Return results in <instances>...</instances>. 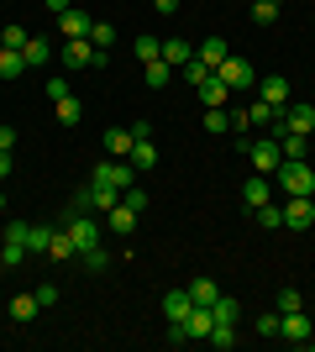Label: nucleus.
Here are the masks:
<instances>
[{
    "instance_id": "obj_1",
    "label": "nucleus",
    "mask_w": 315,
    "mask_h": 352,
    "mask_svg": "<svg viewBox=\"0 0 315 352\" xmlns=\"http://www.w3.org/2000/svg\"><path fill=\"white\" fill-rule=\"evenodd\" d=\"M242 158L253 163V174H279V163H284V153H279V137H242Z\"/></svg>"
},
{
    "instance_id": "obj_2",
    "label": "nucleus",
    "mask_w": 315,
    "mask_h": 352,
    "mask_svg": "<svg viewBox=\"0 0 315 352\" xmlns=\"http://www.w3.org/2000/svg\"><path fill=\"white\" fill-rule=\"evenodd\" d=\"M273 184H279V190H284V195H315V168H310V163H279V174H273Z\"/></svg>"
},
{
    "instance_id": "obj_3",
    "label": "nucleus",
    "mask_w": 315,
    "mask_h": 352,
    "mask_svg": "<svg viewBox=\"0 0 315 352\" xmlns=\"http://www.w3.org/2000/svg\"><path fill=\"white\" fill-rule=\"evenodd\" d=\"M90 184H110V190H126V184H137V168L132 158H105L90 168Z\"/></svg>"
},
{
    "instance_id": "obj_4",
    "label": "nucleus",
    "mask_w": 315,
    "mask_h": 352,
    "mask_svg": "<svg viewBox=\"0 0 315 352\" xmlns=\"http://www.w3.org/2000/svg\"><path fill=\"white\" fill-rule=\"evenodd\" d=\"M279 132H300V137H310V132H315V105L289 100L284 111H279V126H273L268 137H279Z\"/></svg>"
},
{
    "instance_id": "obj_5",
    "label": "nucleus",
    "mask_w": 315,
    "mask_h": 352,
    "mask_svg": "<svg viewBox=\"0 0 315 352\" xmlns=\"http://www.w3.org/2000/svg\"><path fill=\"white\" fill-rule=\"evenodd\" d=\"M284 226L289 232H310L315 226V195H284Z\"/></svg>"
},
{
    "instance_id": "obj_6",
    "label": "nucleus",
    "mask_w": 315,
    "mask_h": 352,
    "mask_svg": "<svg viewBox=\"0 0 315 352\" xmlns=\"http://www.w3.org/2000/svg\"><path fill=\"white\" fill-rule=\"evenodd\" d=\"M58 58L69 63V69H105V53L90 43V37H84V43H63V47H58Z\"/></svg>"
},
{
    "instance_id": "obj_7",
    "label": "nucleus",
    "mask_w": 315,
    "mask_h": 352,
    "mask_svg": "<svg viewBox=\"0 0 315 352\" xmlns=\"http://www.w3.org/2000/svg\"><path fill=\"white\" fill-rule=\"evenodd\" d=\"M226 79V89H237V95H247V89H257V69L247 58H226L221 69H215Z\"/></svg>"
},
{
    "instance_id": "obj_8",
    "label": "nucleus",
    "mask_w": 315,
    "mask_h": 352,
    "mask_svg": "<svg viewBox=\"0 0 315 352\" xmlns=\"http://www.w3.org/2000/svg\"><path fill=\"white\" fill-rule=\"evenodd\" d=\"M90 27H95V16L79 11V6H69V11L58 16V37H63V43H84V37H90Z\"/></svg>"
},
{
    "instance_id": "obj_9",
    "label": "nucleus",
    "mask_w": 315,
    "mask_h": 352,
    "mask_svg": "<svg viewBox=\"0 0 315 352\" xmlns=\"http://www.w3.org/2000/svg\"><path fill=\"white\" fill-rule=\"evenodd\" d=\"M268 200H273V179L268 174H247V179H242V206H247V210L268 206Z\"/></svg>"
},
{
    "instance_id": "obj_10",
    "label": "nucleus",
    "mask_w": 315,
    "mask_h": 352,
    "mask_svg": "<svg viewBox=\"0 0 315 352\" xmlns=\"http://www.w3.org/2000/svg\"><path fill=\"white\" fill-rule=\"evenodd\" d=\"M310 316H305V310H289V316H279V337L284 342H294V347H305V342H310Z\"/></svg>"
},
{
    "instance_id": "obj_11",
    "label": "nucleus",
    "mask_w": 315,
    "mask_h": 352,
    "mask_svg": "<svg viewBox=\"0 0 315 352\" xmlns=\"http://www.w3.org/2000/svg\"><path fill=\"white\" fill-rule=\"evenodd\" d=\"M195 89H200V105H231V89H226L221 74H205Z\"/></svg>"
},
{
    "instance_id": "obj_12",
    "label": "nucleus",
    "mask_w": 315,
    "mask_h": 352,
    "mask_svg": "<svg viewBox=\"0 0 315 352\" xmlns=\"http://www.w3.org/2000/svg\"><path fill=\"white\" fill-rule=\"evenodd\" d=\"M43 258H53V263H74V258H79L74 236L63 232V226H53V242H47V252H43Z\"/></svg>"
},
{
    "instance_id": "obj_13",
    "label": "nucleus",
    "mask_w": 315,
    "mask_h": 352,
    "mask_svg": "<svg viewBox=\"0 0 315 352\" xmlns=\"http://www.w3.org/2000/svg\"><path fill=\"white\" fill-rule=\"evenodd\" d=\"M21 58H27V69H47V63L58 58V47L47 43V37H32V43L21 47Z\"/></svg>"
},
{
    "instance_id": "obj_14",
    "label": "nucleus",
    "mask_w": 315,
    "mask_h": 352,
    "mask_svg": "<svg viewBox=\"0 0 315 352\" xmlns=\"http://www.w3.org/2000/svg\"><path fill=\"white\" fill-rule=\"evenodd\" d=\"M257 95L284 111V105H289V79H284V74H268V79H257Z\"/></svg>"
},
{
    "instance_id": "obj_15",
    "label": "nucleus",
    "mask_w": 315,
    "mask_h": 352,
    "mask_svg": "<svg viewBox=\"0 0 315 352\" xmlns=\"http://www.w3.org/2000/svg\"><path fill=\"white\" fill-rule=\"evenodd\" d=\"M189 58H195V43H189V37H163V63L168 69H184Z\"/></svg>"
},
{
    "instance_id": "obj_16",
    "label": "nucleus",
    "mask_w": 315,
    "mask_h": 352,
    "mask_svg": "<svg viewBox=\"0 0 315 352\" xmlns=\"http://www.w3.org/2000/svg\"><path fill=\"white\" fill-rule=\"evenodd\" d=\"M195 58H200V63H205V69H210V74H215V69H221V63H226V58H231V47H226V43H221V37H205V43H200V47H195Z\"/></svg>"
},
{
    "instance_id": "obj_17",
    "label": "nucleus",
    "mask_w": 315,
    "mask_h": 352,
    "mask_svg": "<svg viewBox=\"0 0 315 352\" xmlns=\"http://www.w3.org/2000/svg\"><path fill=\"white\" fill-rule=\"evenodd\" d=\"M189 310H195V300H189V289H168V294H163V316H168V326H174V321H184Z\"/></svg>"
},
{
    "instance_id": "obj_18",
    "label": "nucleus",
    "mask_w": 315,
    "mask_h": 352,
    "mask_svg": "<svg viewBox=\"0 0 315 352\" xmlns=\"http://www.w3.org/2000/svg\"><path fill=\"white\" fill-rule=\"evenodd\" d=\"M105 232H110V236H132L137 232V210L132 206H116L110 216H105Z\"/></svg>"
},
{
    "instance_id": "obj_19",
    "label": "nucleus",
    "mask_w": 315,
    "mask_h": 352,
    "mask_svg": "<svg viewBox=\"0 0 315 352\" xmlns=\"http://www.w3.org/2000/svg\"><path fill=\"white\" fill-rule=\"evenodd\" d=\"M247 121H253V126H279V105H268L263 100V95H257V100H247Z\"/></svg>"
},
{
    "instance_id": "obj_20",
    "label": "nucleus",
    "mask_w": 315,
    "mask_h": 352,
    "mask_svg": "<svg viewBox=\"0 0 315 352\" xmlns=\"http://www.w3.org/2000/svg\"><path fill=\"white\" fill-rule=\"evenodd\" d=\"M105 153L110 158H132V126H110L105 132Z\"/></svg>"
},
{
    "instance_id": "obj_21",
    "label": "nucleus",
    "mask_w": 315,
    "mask_h": 352,
    "mask_svg": "<svg viewBox=\"0 0 315 352\" xmlns=\"http://www.w3.org/2000/svg\"><path fill=\"white\" fill-rule=\"evenodd\" d=\"M37 310H43L37 289H32V294H16V300H11V321H21V326H27V321H37Z\"/></svg>"
},
{
    "instance_id": "obj_22",
    "label": "nucleus",
    "mask_w": 315,
    "mask_h": 352,
    "mask_svg": "<svg viewBox=\"0 0 315 352\" xmlns=\"http://www.w3.org/2000/svg\"><path fill=\"white\" fill-rule=\"evenodd\" d=\"M174 74H179V69H168L163 58H152V63H142V85L163 89V85H174Z\"/></svg>"
},
{
    "instance_id": "obj_23",
    "label": "nucleus",
    "mask_w": 315,
    "mask_h": 352,
    "mask_svg": "<svg viewBox=\"0 0 315 352\" xmlns=\"http://www.w3.org/2000/svg\"><path fill=\"white\" fill-rule=\"evenodd\" d=\"M279 153H284L289 163H300L305 153H310V137H300V132H279Z\"/></svg>"
},
{
    "instance_id": "obj_24",
    "label": "nucleus",
    "mask_w": 315,
    "mask_h": 352,
    "mask_svg": "<svg viewBox=\"0 0 315 352\" xmlns=\"http://www.w3.org/2000/svg\"><path fill=\"white\" fill-rule=\"evenodd\" d=\"M215 294H221V284L210 279V274H200V279L189 284V300H195V305H215Z\"/></svg>"
},
{
    "instance_id": "obj_25",
    "label": "nucleus",
    "mask_w": 315,
    "mask_h": 352,
    "mask_svg": "<svg viewBox=\"0 0 315 352\" xmlns=\"http://www.w3.org/2000/svg\"><path fill=\"white\" fill-rule=\"evenodd\" d=\"M21 74H27V58L16 47H0V79H21Z\"/></svg>"
},
{
    "instance_id": "obj_26",
    "label": "nucleus",
    "mask_w": 315,
    "mask_h": 352,
    "mask_svg": "<svg viewBox=\"0 0 315 352\" xmlns=\"http://www.w3.org/2000/svg\"><path fill=\"white\" fill-rule=\"evenodd\" d=\"M200 126H205V132H231V116H226V105H205V116H200Z\"/></svg>"
},
{
    "instance_id": "obj_27",
    "label": "nucleus",
    "mask_w": 315,
    "mask_h": 352,
    "mask_svg": "<svg viewBox=\"0 0 315 352\" xmlns=\"http://www.w3.org/2000/svg\"><path fill=\"white\" fill-rule=\"evenodd\" d=\"M253 216H257V226H268V232H279V226H284V200H268V206H257Z\"/></svg>"
},
{
    "instance_id": "obj_28",
    "label": "nucleus",
    "mask_w": 315,
    "mask_h": 352,
    "mask_svg": "<svg viewBox=\"0 0 315 352\" xmlns=\"http://www.w3.org/2000/svg\"><path fill=\"white\" fill-rule=\"evenodd\" d=\"M158 163V147H152V137H137L132 142V168H152Z\"/></svg>"
},
{
    "instance_id": "obj_29",
    "label": "nucleus",
    "mask_w": 315,
    "mask_h": 352,
    "mask_svg": "<svg viewBox=\"0 0 315 352\" xmlns=\"http://www.w3.org/2000/svg\"><path fill=\"white\" fill-rule=\"evenodd\" d=\"M279 11H284V0H253V21H257V27H273Z\"/></svg>"
},
{
    "instance_id": "obj_30",
    "label": "nucleus",
    "mask_w": 315,
    "mask_h": 352,
    "mask_svg": "<svg viewBox=\"0 0 315 352\" xmlns=\"http://www.w3.org/2000/svg\"><path fill=\"white\" fill-rule=\"evenodd\" d=\"M205 342H210V347H237V321H215Z\"/></svg>"
},
{
    "instance_id": "obj_31",
    "label": "nucleus",
    "mask_w": 315,
    "mask_h": 352,
    "mask_svg": "<svg viewBox=\"0 0 315 352\" xmlns=\"http://www.w3.org/2000/svg\"><path fill=\"white\" fill-rule=\"evenodd\" d=\"M53 111H58L63 126H79V116H84V105L74 100V95H63V100H53Z\"/></svg>"
},
{
    "instance_id": "obj_32",
    "label": "nucleus",
    "mask_w": 315,
    "mask_h": 352,
    "mask_svg": "<svg viewBox=\"0 0 315 352\" xmlns=\"http://www.w3.org/2000/svg\"><path fill=\"white\" fill-rule=\"evenodd\" d=\"M47 242H53V226L32 221V232H27V252H47Z\"/></svg>"
},
{
    "instance_id": "obj_33",
    "label": "nucleus",
    "mask_w": 315,
    "mask_h": 352,
    "mask_svg": "<svg viewBox=\"0 0 315 352\" xmlns=\"http://www.w3.org/2000/svg\"><path fill=\"white\" fill-rule=\"evenodd\" d=\"M210 316H215V321H237V316H242V305L231 300V294H215V305H210Z\"/></svg>"
},
{
    "instance_id": "obj_34",
    "label": "nucleus",
    "mask_w": 315,
    "mask_h": 352,
    "mask_svg": "<svg viewBox=\"0 0 315 352\" xmlns=\"http://www.w3.org/2000/svg\"><path fill=\"white\" fill-rule=\"evenodd\" d=\"M132 53H137L142 63H152V58H163V43H158V37H137V43H132Z\"/></svg>"
},
{
    "instance_id": "obj_35",
    "label": "nucleus",
    "mask_w": 315,
    "mask_h": 352,
    "mask_svg": "<svg viewBox=\"0 0 315 352\" xmlns=\"http://www.w3.org/2000/svg\"><path fill=\"white\" fill-rule=\"evenodd\" d=\"M27 43H32V32H27V27H16V21H11L5 32H0V47H16V53H21Z\"/></svg>"
},
{
    "instance_id": "obj_36",
    "label": "nucleus",
    "mask_w": 315,
    "mask_h": 352,
    "mask_svg": "<svg viewBox=\"0 0 315 352\" xmlns=\"http://www.w3.org/2000/svg\"><path fill=\"white\" fill-rule=\"evenodd\" d=\"M79 258H84V268H90V274H105V268H110V252H105V242H100V248H90V252H79Z\"/></svg>"
},
{
    "instance_id": "obj_37",
    "label": "nucleus",
    "mask_w": 315,
    "mask_h": 352,
    "mask_svg": "<svg viewBox=\"0 0 315 352\" xmlns=\"http://www.w3.org/2000/svg\"><path fill=\"white\" fill-rule=\"evenodd\" d=\"M90 43H95V47L105 53V47L116 43V27H110V21H95V27H90Z\"/></svg>"
},
{
    "instance_id": "obj_38",
    "label": "nucleus",
    "mask_w": 315,
    "mask_h": 352,
    "mask_svg": "<svg viewBox=\"0 0 315 352\" xmlns=\"http://www.w3.org/2000/svg\"><path fill=\"white\" fill-rule=\"evenodd\" d=\"M121 206H132L137 216H142V210H148V190H137V184H126V190H121Z\"/></svg>"
},
{
    "instance_id": "obj_39",
    "label": "nucleus",
    "mask_w": 315,
    "mask_h": 352,
    "mask_svg": "<svg viewBox=\"0 0 315 352\" xmlns=\"http://www.w3.org/2000/svg\"><path fill=\"white\" fill-rule=\"evenodd\" d=\"M21 258H27V248H21V242H0V268H16Z\"/></svg>"
},
{
    "instance_id": "obj_40",
    "label": "nucleus",
    "mask_w": 315,
    "mask_h": 352,
    "mask_svg": "<svg viewBox=\"0 0 315 352\" xmlns=\"http://www.w3.org/2000/svg\"><path fill=\"white\" fill-rule=\"evenodd\" d=\"M289 310H305V294L300 289H284V294H279V316H289Z\"/></svg>"
},
{
    "instance_id": "obj_41",
    "label": "nucleus",
    "mask_w": 315,
    "mask_h": 352,
    "mask_svg": "<svg viewBox=\"0 0 315 352\" xmlns=\"http://www.w3.org/2000/svg\"><path fill=\"white\" fill-rule=\"evenodd\" d=\"M27 232H32V221H5V242H21V248H27Z\"/></svg>"
},
{
    "instance_id": "obj_42",
    "label": "nucleus",
    "mask_w": 315,
    "mask_h": 352,
    "mask_svg": "<svg viewBox=\"0 0 315 352\" xmlns=\"http://www.w3.org/2000/svg\"><path fill=\"white\" fill-rule=\"evenodd\" d=\"M43 89H47V100H63V95H69V79L53 74V79H43Z\"/></svg>"
},
{
    "instance_id": "obj_43",
    "label": "nucleus",
    "mask_w": 315,
    "mask_h": 352,
    "mask_svg": "<svg viewBox=\"0 0 315 352\" xmlns=\"http://www.w3.org/2000/svg\"><path fill=\"white\" fill-rule=\"evenodd\" d=\"M37 300H43V310H47V305H58V300H63V289H58V284H37Z\"/></svg>"
},
{
    "instance_id": "obj_44",
    "label": "nucleus",
    "mask_w": 315,
    "mask_h": 352,
    "mask_svg": "<svg viewBox=\"0 0 315 352\" xmlns=\"http://www.w3.org/2000/svg\"><path fill=\"white\" fill-rule=\"evenodd\" d=\"M257 337H279V310H273V316H257Z\"/></svg>"
},
{
    "instance_id": "obj_45",
    "label": "nucleus",
    "mask_w": 315,
    "mask_h": 352,
    "mask_svg": "<svg viewBox=\"0 0 315 352\" xmlns=\"http://www.w3.org/2000/svg\"><path fill=\"white\" fill-rule=\"evenodd\" d=\"M16 147V126H0V153H11Z\"/></svg>"
},
{
    "instance_id": "obj_46",
    "label": "nucleus",
    "mask_w": 315,
    "mask_h": 352,
    "mask_svg": "<svg viewBox=\"0 0 315 352\" xmlns=\"http://www.w3.org/2000/svg\"><path fill=\"white\" fill-rule=\"evenodd\" d=\"M152 11H158V16H174V11H179V0H152Z\"/></svg>"
},
{
    "instance_id": "obj_47",
    "label": "nucleus",
    "mask_w": 315,
    "mask_h": 352,
    "mask_svg": "<svg viewBox=\"0 0 315 352\" xmlns=\"http://www.w3.org/2000/svg\"><path fill=\"white\" fill-rule=\"evenodd\" d=\"M43 6H47V11H53V16H63V11H69V6H74V0H43Z\"/></svg>"
},
{
    "instance_id": "obj_48",
    "label": "nucleus",
    "mask_w": 315,
    "mask_h": 352,
    "mask_svg": "<svg viewBox=\"0 0 315 352\" xmlns=\"http://www.w3.org/2000/svg\"><path fill=\"white\" fill-rule=\"evenodd\" d=\"M11 168H16V163H11V153H0V179L11 174Z\"/></svg>"
},
{
    "instance_id": "obj_49",
    "label": "nucleus",
    "mask_w": 315,
    "mask_h": 352,
    "mask_svg": "<svg viewBox=\"0 0 315 352\" xmlns=\"http://www.w3.org/2000/svg\"><path fill=\"white\" fill-rule=\"evenodd\" d=\"M0 216H5V195H0Z\"/></svg>"
},
{
    "instance_id": "obj_50",
    "label": "nucleus",
    "mask_w": 315,
    "mask_h": 352,
    "mask_svg": "<svg viewBox=\"0 0 315 352\" xmlns=\"http://www.w3.org/2000/svg\"><path fill=\"white\" fill-rule=\"evenodd\" d=\"M310 74H315V63H310Z\"/></svg>"
},
{
    "instance_id": "obj_51",
    "label": "nucleus",
    "mask_w": 315,
    "mask_h": 352,
    "mask_svg": "<svg viewBox=\"0 0 315 352\" xmlns=\"http://www.w3.org/2000/svg\"><path fill=\"white\" fill-rule=\"evenodd\" d=\"M310 21H315V16H310Z\"/></svg>"
}]
</instances>
